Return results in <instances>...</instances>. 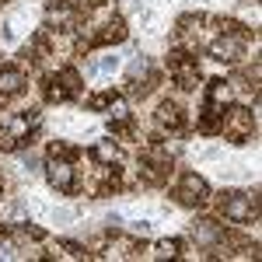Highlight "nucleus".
I'll list each match as a JSON object with an SVG mask.
<instances>
[{
  "instance_id": "f257e3e1",
  "label": "nucleus",
  "mask_w": 262,
  "mask_h": 262,
  "mask_svg": "<svg viewBox=\"0 0 262 262\" xmlns=\"http://www.w3.org/2000/svg\"><path fill=\"white\" fill-rule=\"evenodd\" d=\"M221 210H224V217H227V221L245 224L252 213H255V200H252L248 192H227V200L221 203Z\"/></svg>"
},
{
  "instance_id": "f03ea898",
  "label": "nucleus",
  "mask_w": 262,
  "mask_h": 262,
  "mask_svg": "<svg viewBox=\"0 0 262 262\" xmlns=\"http://www.w3.org/2000/svg\"><path fill=\"white\" fill-rule=\"evenodd\" d=\"M175 196H179V203H185V206L203 203V200H206V182H203L200 175H185V179H182V185L175 189Z\"/></svg>"
},
{
  "instance_id": "7ed1b4c3",
  "label": "nucleus",
  "mask_w": 262,
  "mask_h": 262,
  "mask_svg": "<svg viewBox=\"0 0 262 262\" xmlns=\"http://www.w3.org/2000/svg\"><path fill=\"white\" fill-rule=\"evenodd\" d=\"M21 84H25V77H21L18 67H0V98L4 95H18Z\"/></svg>"
},
{
  "instance_id": "20e7f679",
  "label": "nucleus",
  "mask_w": 262,
  "mask_h": 262,
  "mask_svg": "<svg viewBox=\"0 0 262 262\" xmlns=\"http://www.w3.org/2000/svg\"><path fill=\"white\" fill-rule=\"evenodd\" d=\"M158 255H179V242H161L158 245Z\"/></svg>"
}]
</instances>
